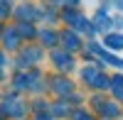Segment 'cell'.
Listing matches in <instances>:
<instances>
[{
	"mask_svg": "<svg viewBox=\"0 0 123 120\" xmlns=\"http://www.w3.org/2000/svg\"><path fill=\"white\" fill-rule=\"evenodd\" d=\"M108 44H111V47H123V37H111Z\"/></svg>",
	"mask_w": 123,
	"mask_h": 120,
	"instance_id": "1",
	"label": "cell"
}]
</instances>
